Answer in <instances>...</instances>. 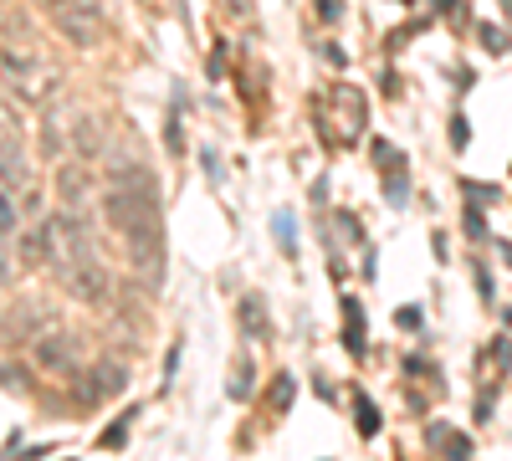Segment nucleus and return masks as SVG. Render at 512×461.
<instances>
[{
  "instance_id": "5",
  "label": "nucleus",
  "mask_w": 512,
  "mask_h": 461,
  "mask_svg": "<svg viewBox=\"0 0 512 461\" xmlns=\"http://www.w3.org/2000/svg\"><path fill=\"white\" fill-rule=\"evenodd\" d=\"M26 180H31V170H26L16 134H0V185H26Z\"/></svg>"
},
{
  "instance_id": "3",
  "label": "nucleus",
  "mask_w": 512,
  "mask_h": 461,
  "mask_svg": "<svg viewBox=\"0 0 512 461\" xmlns=\"http://www.w3.org/2000/svg\"><path fill=\"white\" fill-rule=\"evenodd\" d=\"M47 11H52V26L72 47H98V36H103L98 0H47Z\"/></svg>"
},
{
  "instance_id": "11",
  "label": "nucleus",
  "mask_w": 512,
  "mask_h": 461,
  "mask_svg": "<svg viewBox=\"0 0 512 461\" xmlns=\"http://www.w3.org/2000/svg\"><path fill=\"white\" fill-rule=\"evenodd\" d=\"M21 129V113L6 103V98H0V134H16Z\"/></svg>"
},
{
  "instance_id": "7",
  "label": "nucleus",
  "mask_w": 512,
  "mask_h": 461,
  "mask_svg": "<svg viewBox=\"0 0 512 461\" xmlns=\"http://www.w3.org/2000/svg\"><path fill=\"white\" fill-rule=\"evenodd\" d=\"M57 185H62V200L72 205L77 195H88V175H77V164H67V170L57 175Z\"/></svg>"
},
{
  "instance_id": "12",
  "label": "nucleus",
  "mask_w": 512,
  "mask_h": 461,
  "mask_svg": "<svg viewBox=\"0 0 512 461\" xmlns=\"http://www.w3.org/2000/svg\"><path fill=\"white\" fill-rule=\"evenodd\" d=\"M482 41H487V47H492V52H507V36H502V31H492V26L482 31Z\"/></svg>"
},
{
  "instance_id": "6",
  "label": "nucleus",
  "mask_w": 512,
  "mask_h": 461,
  "mask_svg": "<svg viewBox=\"0 0 512 461\" xmlns=\"http://www.w3.org/2000/svg\"><path fill=\"white\" fill-rule=\"evenodd\" d=\"M118 385H123V369H118V364H98V369H93V380H82V400L98 405V400H108Z\"/></svg>"
},
{
  "instance_id": "2",
  "label": "nucleus",
  "mask_w": 512,
  "mask_h": 461,
  "mask_svg": "<svg viewBox=\"0 0 512 461\" xmlns=\"http://www.w3.org/2000/svg\"><path fill=\"white\" fill-rule=\"evenodd\" d=\"M0 82L26 98V103H41L52 98V67L41 62L36 52H21V47H0Z\"/></svg>"
},
{
  "instance_id": "9",
  "label": "nucleus",
  "mask_w": 512,
  "mask_h": 461,
  "mask_svg": "<svg viewBox=\"0 0 512 461\" xmlns=\"http://www.w3.org/2000/svg\"><path fill=\"white\" fill-rule=\"evenodd\" d=\"M16 226H21V216H16V205H11V195L0 190V241H6V236H11Z\"/></svg>"
},
{
  "instance_id": "8",
  "label": "nucleus",
  "mask_w": 512,
  "mask_h": 461,
  "mask_svg": "<svg viewBox=\"0 0 512 461\" xmlns=\"http://www.w3.org/2000/svg\"><path fill=\"white\" fill-rule=\"evenodd\" d=\"M241 323H251L256 339L267 333V313H262V303H256V298H246V303H241Z\"/></svg>"
},
{
  "instance_id": "1",
  "label": "nucleus",
  "mask_w": 512,
  "mask_h": 461,
  "mask_svg": "<svg viewBox=\"0 0 512 461\" xmlns=\"http://www.w3.org/2000/svg\"><path fill=\"white\" fill-rule=\"evenodd\" d=\"M103 211L113 221V231L123 236V251L144 277H154L164 267V216H159V195H154V180L128 164V170L113 175V190L103 200Z\"/></svg>"
},
{
  "instance_id": "4",
  "label": "nucleus",
  "mask_w": 512,
  "mask_h": 461,
  "mask_svg": "<svg viewBox=\"0 0 512 461\" xmlns=\"http://www.w3.org/2000/svg\"><path fill=\"white\" fill-rule=\"evenodd\" d=\"M77 339H72V333H41V339H36V364L41 369H57V374H67V369H77Z\"/></svg>"
},
{
  "instance_id": "10",
  "label": "nucleus",
  "mask_w": 512,
  "mask_h": 461,
  "mask_svg": "<svg viewBox=\"0 0 512 461\" xmlns=\"http://www.w3.org/2000/svg\"><path fill=\"white\" fill-rule=\"evenodd\" d=\"M359 431H364V436H374V431H379V410H374L369 400H359Z\"/></svg>"
}]
</instances>
